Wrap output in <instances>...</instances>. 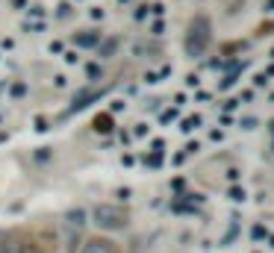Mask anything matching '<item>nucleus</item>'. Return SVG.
I'll return each mask as SVG.
<instances>
[{
  "instance_id": "nucleus-1",
  "label": "nucleus",
  "mask_w": 274,
  "mask_h": 253,
  "mask_svg": "<svg viewBox=\"0 0 274 253\" xmlns=\"http://www.w3.org/2000/svg\"><path fill=\"white\" fill-rule=\"evenodd\" d=\"M91 221L100 230H124L127 227V212L121 206H112V203H97L91 209Z\"/></svg>"
},
{
  "instance_id": "nucleus-2",
  "label": "nucleus",
  "mask_w": 274,
  "mask_h": 253,
  "mask_svg": "<svg viewBox=\"0 0 274 253\" xmlns=\"http://www.w3.org/2000/svg\"><path fill=\"white\" fill-rule=\"evenodd\" d=\"M207 41H210V24H207L204 18H195L192 27H189V38H186L189 53H204Z\"/></svg>"
},
{
  "instance_id": "nucleus-3",
  "label": "nucleus",
  "mask_w": 274,
  "mask_h": 253,
  "mask_svg": "<svg viewBox=\"0 0 274 253\" xmlns=\"http://www.w3.org/2000/svg\"><path fill=\"white\" fill-rule=\"evenodd\" d=\"M83 253H118V251H115V245L109 239H89L83 245Z\"/></svg>"
},
{
  "instance_id": "nucleus-4",
  "label": "nucleus",
  "mask_w": 274,
  "mask_h": 253,
  "mask_svg": "<svg viewBox=\"0 0 274 253\" xmlns=\"http://www.w3.org/2000/svg\"><path fill=\"white\" fill-rule=\"evenodd\" d=\"M94 127H97L100 133H109V130H112V127H109V118H106V115H103V118H97V121H94Z\"/></svg>"
},
{
  "instance_id": "nucleus-5",
  "label": "nucleus",
  "mask_w": 274,
  "mask_h": 253,
  "mask_svg": "<svg viewBox=\"0 0 274 253\" xmlns=\"http://www.w3.org/2000/svg\"><path fill=\"white\" fill-rule=\"evenodd\" d=\"M97 41V35H80V44H94Z\"/></svg>"
},
{
  "instance_id": "nucleus-6",
  "label": "nucleus",
  "mask_w": 274,
  "mask_h": 253,
  "mask_svg": "<svg viewBox=\"0 0 274 253\" xmlns=\"http://www.w3.org/2000/svg\"><path fill=\"white\" fill-rule=\"evenodd\" d=\"M6 253H27V251H6Z\"/></svg>"
}]
</instances>
